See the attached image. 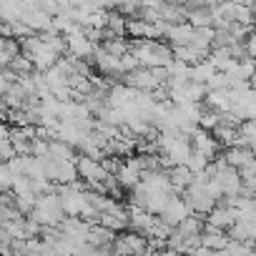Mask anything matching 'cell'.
I'll use <instances>...</instances> for the list:
<instances>
[{
  "mask_svg": "<svg viewBox=\"0 0 256 256\" xmlns=\"http://www.w3.org/2000/svg\"><path fill=\"white\" fill-rule=\"evenodd\" d=\"M66 46H68V56L83 58V60H90L93 53H96V48H98V43H93L80 26H78L76 30L66 33Z\"/></svg>",
  "mask_w": 256,
  "mask_h": 256,
  "instance_id": "2",
  "label": "cell"
},
{
  "mask_svg": "<svg viewBox=\"0 0 256 256\" xmlns=\"http://www.w3.org/2000/svg\"><path fill=\"white\" fill-rule=\"evenodd\" d=\"M168 176H171V184H174V188H176V194L181 191H186L191 184H194V171L186 166V164H178V166H171L168 168Z\"/></svg>",
  "mask_w": 256,
  "mask_h": 256,
  "instance_id": "17",
  "label": "cell"
},
{
  "mask_svg": "<svg viewBox=\"0 0 256 256\" xmlns=\"http://www.w3.org/2000/svg\"><path fill=\"white\" fill-rule=\"evenodd\" d=\"M191 144H194V148H196V151L206 154L211 161L216 158V154H218V148H221V141L216 138V134H214V131H208V128H201V126L191 134Z\"/></svg>",
  "mask_w": 256,
  "mask_h": 256,
  "instance_id": "8",
  "label": "cell"
},
{
  "mask_svg": "<svg viewBox=\"0 0 256 256\" xmlns=\"http://www.w3.org/2000/svg\"><path fill=\"white\" fill-rule=\"evenodd\" d=\"M108 30L116 33V36H126L128 33V18H126V13H120L118 8L110 10V16H108Z\"/></svg>",
  "mask_w": 256,
  "mask_h": 256,
  "instance_id": "24",
  "label": "cell"
},
{
  "mask_svg": "<svg viewBox=\"0 0 256 256\" xmlns=\"http://www.w3.org/2000/svg\"><path fill=\"white\" fill-rule=\"evenodd\" d=\"M113 251H116V254H146V251H151V238H148L146 234L131 228V234L116 236Z\"/></svg>",
  "mask_w": 256,
  "mask_h": 256,
  "instance_id": "4",
  "label": "cell"
},
{
  "mask_svg": "<svg viewBox=\"0 0 256 256\" xmlns=\"http://www.w3.org/2000/svg\"><path fill=\"white\" fill-rule=\"evenodd\" d=\"M23 43V53L33 60V66H36V70H48V68H53L58 60H60V53L53 48V46H48L40 36H28L26 40H20Z\"/></svg>",
  "mask_w": 256,
  "mask_h": 256,
  "instance_id": "1",
  "label": "cell"
},
{
  "mask_svg": "<svg viewBox=\"0 0 256 256\" xmlns=\"http://www.w3.org/2000/svg\"><path fill=\"white\" fill-rule=\"evenodd\" d=\"M228 241H231V236H228L226 228H216V226L206 224L204 231H201V244L208 246V248H214V251H224Z\"/></svg>",
  "mask_w": 256,
  "mask_h": 256,
  "instance_id": "12",
  "label": "cell"
},
{
  "mask_svg": "<svg viewBox=\"0 0 256 256\" xmlns=\"http://www.w3.org/2000/svg\"><path fill=\"white\" fill-rule=\"evenodd\" d=\"M123 80H126L128 86L138 88V90H158V88H166V80H161L158 73H156L154 68H146V66H141V68H136V70H131V73H126Z\"/></svg>",
  "mask_w": 256,
  "mask_h": 256,
  "instance_id": "5",
  "label": "cell"
},
{
  "mask_svg": "<svg viewBox=\"0 0 256 256\" xmlns=\"http://www.w3.org/2000/svg\"><path fill=\"white\" fill-rule=\"evenodd\" d=\"M191 214H194V211H191V206L186 204V198L174 194V196H171V201H168V206L161 211V218L176 228V226H178V224H181L186 216H191Z\"/></svg>",
  "mask_w": 256,
  "mask_h": 256,
  "instance_id": "10",
  "label": "cell"
},
{
  "mask_svg": "<svg viewBox=\"0 0 256 256\" xmlns=\"http://www.w3.org/2000/svg\"><path fill=\"white\" fill-rule=\"evenodd\" d=\"M13 184H16V174H13V168L8 166V161H3V166H0V188L10 191Z\"/></svg>",
  "mask_w": 256,
  "mask_h": 256,
  "instance_id": "28",
  "label": "cell"
},
{
  "mask_svg": "<svg viewBox=\"0 0 256 256\" xmlns=\"http://www.w3.org/2000/svg\"><path fill=\"white\" fill-rule=\"evenodd\" d=\"M194 33H196V28L188 20H184V23H168V28H166V38H168L171 48L188 46L194 40Z\"/></svg>",
  "mask_w": 256,
  "mask_h": 256,
  "instance_id": "11",
  "label": "cell"
},
{
  "mask_svg": "<svg viewBox=\"0 0 256 256\" xmlns=\"http://www.w3.org/2000/svg\"><path fill=\"white\" fill-rule=\"evenodd\" d=\"M194 174H198V171H206L208 166H211V158L206 156V154H201V151H196L194 148V154H191V158H188V164H186Z\"/></svg>",
  "mask_w": 256,
  "mask_h": 256,
  "instance_id": "27",
  "label": "cell"
},
{
  "mask_svg": "<svg viewBox=\"0 0 256 256\" xmlns=\"http://www.w3.org/2000/svg\"><path fill=\"white\" fill-rule=\"evenodd\" d=\"M221 123V110H214V108H204V113H201V120H198V126L201 128H208V131H214V128Z\"/></svg>",
  "mask_w": 256,
  "mask_h": 256,
  "instance_id": "26",
  "label": "cell"
},
{
  "mask_svg": "<svg viewBox=\"0 0 256 256\" xmlns=\"http://www.w3.org/2000/svg\"><path fill=\"white\" fill-rule=\"evenodd\" d=\"M20 53H23V43L13 36H3V43H0V66L8 68L13 63V58Z\"/></svg>",
  "mask_w": 256,
  "mask_h": 256,
  "instance_id": "18",
  "label": "cell"
},
{
  "mask_svg": "<svg viewBox=\"0 0 256 256\" xmlns=\"http://www.w3.org/2000/svg\"><path fill=\"white\" fill-rule=\"evenodd\" d=\"M156 214H151L148 208L138 206V204H131L128 206V228H134V231H141V234H148L151 226L156 224Z\"/></svg>",
  "mask_w": 256,
  "mask_h": 256,
  "instance_id": "9",
  "label": "cell"
},
{
  "mask_svg": "<svg viewBox=\"0 0 256 256\" xmlns=\"http://www.w3.org/2000/svg\"><path fill=\"white\" fill-rule=\"evenodd\" d=\"M214 178L221 184V188H224V198H234V196H238V194L244 191L241 171H238V168H234V166H224Z\"/></svg>",
  "mask_w": 256,
  "mask_h": 256,
  "instance_id": "7",
  "label": "cell"
},
{
  "mask_svg": "<svg viewBox=\"0 0 256 256\" xmlns=\"http://www.w3.org/2000/svg\"><path fill=\"white\" fill-rule=\"evenodd\" d=\"M238 146L256 148V120L254 118H246L241 123V141H238Z\"/></svg>",
  "mask_w": 256,
  "mask_h": 256,
  "instance_id": "25",
  "label": "cell"
},
{
  "mask_svg": "<svg viewBox=\"0 0 256 256\" xmlns=\"http://www.w3.org/2000/svg\"><path fill=\"white\" fill-rule=\"evenodd\" d=\"M106 50H110L113 56H123V53H128L131 50V40H126L123 36H116V33H106V38H103V43H100Z\"/></svg>",
  "mask_w": 256,
  "mask_h": 256,
  "instance_id": "20",
  "label": "cell"
},
{
  "mask_svg": "<svg viewBox=\"0 0 256 256\" xmlns=\"http://www.w3.org/2000/svg\"><path fill=\"white\" fill-rule=\"evenodd\" d=\"M216 70H218V68H216L208 58H204V60H198V63L191 66V80H196V83H208V78H211Z\"/></svg>",
  "mask_w": 256,
  "mask_h": 256,
  "instance_id": "22",
  "label": "cell"
},
{
  "mask_svg": "<svg viewBox=\"0 0 256 256\" xmlns=\"http://www.w3.org/2000/svg\"><path fill=\"white\" fill-rule=\"evenodd\" d=\"M204 106L214 108V110H231V96H228V88H208L206 98H204Z\"/></svg>",
  "mask_w": 256,
  "mask_h": 256,
  "instance_id": "16",
  "label": "cell"
},
{
  "mask_svg": "<svg viewBox=\"0 0 256 256\" xmlns=\"http://www.w3.org/2000/svg\"><path fill=\"white\" fill-rule=\"evenodd\" d=\"M184 198H186V204L191 206V211L194 214H201V216H206L218 201L208 194V188H206V184H191L186 191H184Z\"/></svg>",
  "mask_w": 256,
  "mask_h": 256,
  "instance_id": "3",
  "label": "cell"
},
{
  "mask_svg": "<svg viewBox=\"0 0 256 256\" xmlns=\"http://www.w3.org/2000/svg\"><path fill=\"white\" fill-rule=\"evenodd\" d=\"M221 3H224V0H204V6H208V8H216Z\"/></svg>",
  "mask_w": 256,
  "mask_h": 256,
  "instance_id": "31",
  "label": "cell"
},
{
  "mask_svg": "<svg viewBox=\"0 0 256 256\" xmlns=\"http://www.w3.org/2000/svg\"><path fill=\"white\" fill-rule=\"evenodd\" d=\"M98 224H103V226H108V228H113V231L118 234V231H123V228L128 226V208H123V206L118 204V206L103 211Z\"/></svg>",
  "mask_w": 256,
  "mask_h": 256,
  "instance_id": "14",
  "label": "cell"
},
{
  "mask_svg": "<svg viewBox=\"0 0 256 256\" xmlns=\"http://www.w3.org/2000/svg\"><path fill=\"white\" fill-rule=\"evenodd\" d=\"M116 178H118V186L120 188H136L138 184H141V178H144V171L141 168H136L134 164H128V161H123L120 164V168L116 171Z\"/></svg>",
  "mask_w": 256,
  "mask_h": 256,
  "instance_id": "13",
  "label": "cell"
},
{
  "mask_svg": "<svg viewBox=\"0 0 256 256\" xmlns=\"http://www.w3.org/2000/svg\"><path fill=\"white\" fill-rule=\"evenodd\" d=\"M90 63L100 70V76H110V78H116V76H126V73H123L120 56H113V53H110V50H106L103 46H98V48H96V53H93Z\"/></svg>",
  "mask_w": 256,
  "mask_h": 256,
  "instance_id": "6",
  "label": "cell"
},
{
  "mask_svg": "<svg viewBox=\"0 0 256 256\" xmlns=\"http://www.w3.org/2000/svg\"><path fill=\"white\" fill-rule=\"evenodd\" d=\"M186 20L194 26V28H206V26H214V13L208 6H198V8H188V16Z\"/></svg>",
  "mask_w": 256,
  "mask_h": 256,
  "instance_id": "19",
  "label": "cell"
},
{
  "mask_svg": "<svg viewBox=\"0 0 256 256\" xmlns=\"http://www.w3.org/2000/svg\"><path fill=\"white\" fill-rule=\"evenodd\" d=\"M224 158L228 161V166L244 168L246 164H251V161L256 158V154H254V148H248V146H228V148L224 151Z\"/></svg>",
  "mask_w": 256,
  "mask_h": 256,
  "instance_id": "15",
  "label": "cell"
},
{
  "mask_svg": "<svg viewBox=\"0 0 256 256\" xmlns=\"http://www.w3.org/2000/svg\"><path fill=\"white\" fill-rule=\"evenodd\" d=\"M50 156L58 158V161H76V146H70L68 141H60V138H50Z\"/></svg>",
  "mask_w": 256,
  "mask_h": 256,
  "instance_id": "21",
  "label": "cell"
},
{
  "mask_svg": "<svg viewBox=\"0 0 256 256\" xmlns=\"http://www.w3.org/2000/svg\"><path fill=\"white\" fill-rule=\"evenodd\" d=\"M244 46H246V56H251V58H256V30H251V33L246 36V40H244Z\"/></svg>",
  "mask_w": 256,
  "mask_h": 256,
  "instance_id": "30",
  "label": "cell"
},
{
  "mask_svg": "<svg viewBox=\"0 0 256 256\" xmlns=\"http://www.w3.org/2000/svg\"><path fill=\"white\" fill-rule=\"evenodd\" d=\"M174 56H176V58H181V60H186L188 66H194V63H198V60L208 58L204 50H198V48H196V46H191V43H188V46H176V48H174Z\"/></svg>",
  "mask_w": 256,
  "mask_h": 256,
  "instance_id": "23",
  "label": "cell"
},
{
  "mask_svg": "<svg viewBox=\"0 0 256 256\" xmlns=\"http://www.w3.org/2000/svg\"><path fill=\"white\" fill-rule=\"evenodd\" d=\"M18 156V148L13 144V138H0V158L3 161H10Z\"/></svg>",
  "mask_w": 256,
  "mask_h": 256,
  "instance_id": "29",
  "label": "cell"
}]
</instances>
